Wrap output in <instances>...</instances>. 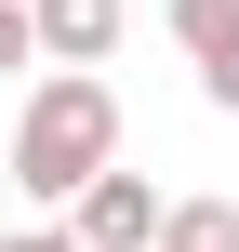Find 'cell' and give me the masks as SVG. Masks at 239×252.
Segmentation results:
<instances>
[{
	"mask_svg": "<svg viewBox=\"0 0 239 252\" xmlns=\"http://www.w3.org/2000/svg\"><path fill=\"white\" fill-rule=\"evenodd\" d=\"M146 252H239V199H160Z\"/></svg>",
	"mask_w": 239,
	"mask_h": 252,
	"instance_id": "obj_5",
	"label": "cell"
},
{
	"mask_svg": "<svg viewBox=\"0 0 239 252\" xmlns=\"http://www.w3.org/2000/svg\"><path fill=\"white\" fill-rule=\"evenodd\" d=\"M27 40L53 66H106L120 53V0H27Z\"/></svg>",
	"mask_w": 239,
	"mask_h": 252,
	"instance_id": "obj_3",
	"label": "cell"
},
{
	"mask_svg": "<svg viewBox=\"0 0 239 252\" xmlns=\"http://www.w3.org/2000/svg\"><path fill=\"white\" fill-rule=\"evenodd\" d=\"M173 40L200 53V93L239 120V0H173Z\"/></svg>",
	"mask_w": 239,
	"mask_h": 252,
	"instance_id": "obj_4",
	"label": "cell"
},
{
	"mask_svg": "<svg viewBox=\"0 0 239 252\" xmlns=\"http://www.w3.org/2000/svg\"><path fill=\"white\" fill-rule=\"evenodd\" d=\"M0 252H80V239H67V226H13Z\"/></svg>",
	"mask_w": 239,
	"mask_h": 252,
	"instance_id": "obj_7",
	"label": "cell"
},
{
	"mask_svg": "<svg viewBox=\"0 0 239 252\" xmlns=\"http://www.w3.org/2000/svg\"><path fill=\"white\" fill-rule=\"evenodd\" d=\"M13 66H40V40H27V0H0V80Z\"/></svg>",
	"mask_w": 239,
	"mask_h": 252,
	"instance_id": "obj_6",
	"label": "cell"
},
{
	"mask_svg": "<svg viewBox=\"0 0 239 252\" xmlns=\"http://www.w3.org/2000/svg\"><path fill=\"white\" fill-rule=\"evenodd\" d=\"M106 159H120V93H106L93 66H53V80L27 93V120H13V186H27V199H80Z\"/></svg>",
	"mask_w": 239,
	"mask_h": 252,
	"instance_id": "obj_1",
	"label": "cell"
},
{
	"mask_svg": "<svg viewBox=\"0 0 239 252\" xmlns=\"http://www.w3.org/2000/svg\"><path fill=\"white\" fill-rule=\"evenodd\" d=\"M67 239H80V252H146V239H160V186L106 159V173L67 199Z\"/></svg>",
	"mask_w": 239,
	"mask_h": 252,
	"instance_id": "obj_2",
	"label": "cell"
}]
</instances>
